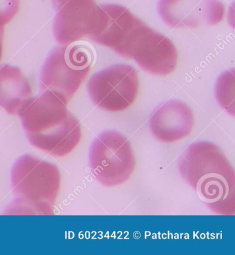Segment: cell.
Segmentation results:
<instances>
[{"label":"cell","mask_w":235,"mask_h":255,"mask_svg":"<svg viewBox=\"0 0 235 255\" xmlns=\"http://www.w3.org/2000/svg\"><path fill=\"white\" fill-rule=\"evenodd\" d=\"M178 168L182 178L213 213L235 215V170L218 145L208 141L190 145L179 157Z\"/></svg>","instance_id":"1"},{"label":"cell","mask_w":235,"mask_h":255,"mask_svg":"<svg viewBox=\"0 0 235 255\" xmlns=\"http://www.w3.org/2000/svg\"><path fill=\"white\" fill-rule=\"evenodd\" d=\"M18 116L30 143L52 156L67 155L82 139L80 122L67 104L51 93L32 98Z\"/></svg>","instance_id":"2"},{"label":"cell","mask_w":235,"mask_h":255,"mask_svg":"<svg viewBox=\"0 0 235 255\" xmlns=\"http://www.w3.org/2000/svg\"><path fill=\"white\" fill-rule=\"evenodd\" d=\"M11 184L14 200L6 208L7 215H54L61 187V174L55 165L24 154L12 166Z\"/></svg>","instance_id":"3"},{"label":"cell","mask_w":235,"mask_h":255,"mask_svg":"<svg viewBox=\"0 0 235 255\" xmlns=\"http://www.w3.org/2000/svg\"><path fill=\"white\" fill-rule=\"evenodd\" d=\"M91 63L92 55L86 46L54 48L41 73V93H51L68 104L87 78Z\"/></svg>","instance_id":"4"},{"label":"cell","mask_w":235,"mask_h":255,"mask_svg":"<svg viewBox=\"0 0 235 255\" xmlns=\"http://www.w3.org/2000/svg\"><path fill=\"white\" fill-rule=\"evenodd\" d=\"M89 163L93 175L100 184L114 187L130 178L136 161L129 140L116 131H108L93 141Z\"/></svg>","instance_id":"5"},{"label":"cell","mask_w":235,"mask_h":255,"mask_svg":"<svg viewBox=\"0 0 235 255\" xmlns=\"http://www.w3.org/2000/svg\"><path fill=\"white\" fill-rule=\"evenodd\" d=\"M139 76L132 66L117 64L96 73L87 84L95 105L109 112L126 110L139 91Z\"/></svg>","instance_id":"6"},{"label":"cell","mask_w":235,"mask_h":255,"mask_svg":"<svg viewBox=\"0 0 235 255\" xmlns=\"http://www.w3.org/2000/svg\"><path fill=\"white\" fill-rule=\"evenodd\" d=\"M53 3L57 42L68 46L89 35L100 6L96 0H53Z\"/></svg>","instance_id":"7"},{"label":"cell","mask_w":235,"mask_h":255,"mask_svg":"<svg viewBox=\"0 0 235 255\" xmlns=\"http://www.w3.org/2000/svg\"><path fill=\"white\" fill-rule=\"evenodd\" d=\"M158 8L163 19L174 27L197 26L203 21L216 24L224 14L219 0H161Z\"/></svg>","instance_id":"8"},{"label":"cell","mask_w":235,"mask_h":255,"mask_svg":"<svg viewBox=\"0 0 235 255\" xmlns=\"http://www.w3.org/2000/svg\"><path fill=\"white\" fill-rule=\"evenodd\" d=\"M194 115L184 102L171 100L158 108L150 118V128L159 141L173 143L186 138L194 127Z\"/></svg>","instance_id":"9"},{"label":"cell","mask_w":235,"mask_h":255,"mask_svg":"<svg viewBox=\"0 0 235 255\" xmlns=\"http://www.w3.org/2000/svg\"><path fill=\"white\" fill-rule=\"evenodd\" d=\"M32 96L31 86L19 68L0 66V107L10 115H19Z\"/></svg>","instance_id":"10"},{"label":"cell","mask_w":235,"mask_h":255,"mask_svg":"<svg viewBox=\"0 0 235 255\" xmlns=\"http://www.w3.org/2000/svg\"><path fill=\"white\" fill-rule=\"evenodd\" d=\"M234 71H228L218 80L216 86V96L221 106L234 116L235 86Z\"/></svg>","instance_id":"11"},{"label":"cell","mask_w":235,"mask_h":255,"mask_svg":"<svg viewBox=\"0 0 235 255\" xmlns=\"http://www.w3.org/2000/svg\"><path fill=\"white\" fill-rule=\"evenodd\" d=\"M19 6V0H0V27H4L15 17Z\"/></svg>","instance_id":"12"},{"label":"cell","mask_w":235,"mask_h":255,"mask_svg":"<svg viewBox=\"0 0 235 255\" xmlns=\"http://www.w3.org/2000/svg\"><path fill=\"white\" fill-rule=\"evenodd\" d=\"M3 27H0V61L2 57L3 53Z\"/></svg>","instance_id":"13"}]
</instances>
